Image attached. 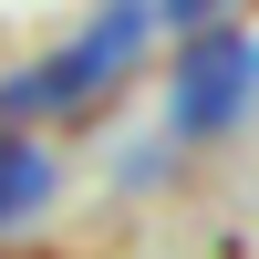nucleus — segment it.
Segmentation results:
<instances>
[{
    "label": "nucleus",
    "instance_id": "nucleus-1",
    "mask_svg": "<svg viewBox=\"0 0 259 259\" xmlns=\"http://www.w3.org/2000/svg\"><path fill=\"white\" fill-rule=\"evenodd\" d=\"M145 31H156V0H114V11H104L83 41H62L52 62H31V73H11V83H0V114H62V104L104 94Z\"/></svg>",
    "mask_w": 259,
    "mask_h": 259
},
{
    "label": "nucleus",
    "instance_id": "nucleus-4",
    "mask_svg": "<svg viewBox=\"0 0 259 259\" xmlns=\"http://www.w3.org/2000/svg\"><path fill=\"white\" fill-rule=\"evenodd\" d=\"M207 11H218V0H156V21H166V31H207Z\"/></svg>",
    "mask_w": 259,
    "mask_h": 259
},
{
    "label": "nucleus",
    "instance_id": "nucleus-3",
    "mask_svg": "<svg viewBox=\"0 0 259 259\" xmlns=\"http://www.w3.org/2000/svg\"><path fill=\"white\" fill-rule=\"evenodd\" d=\"M41 197H52V156H41V145H21V135H0V228L31 218Z\"/></svg>",
    "mask_w": 259,
    "mask_h": 259
},
{
    "label": "nucleus",
    "instance_id": "nucleus-2",
    "mask_svg": "<svg viewBox=\"0 0 259 259\" xmlns=\"http://www.w3.org/2000/svg\"><path fill=\"white\" fill-rule=\"evenodd\" d=\"M249 104H259V41H239V31H197V41H187V62H177V83H166V135H177V145L228 135Z\"/></svg>",
    "mask_w": 259,
    "mask_h": 259
}]
</instances>
